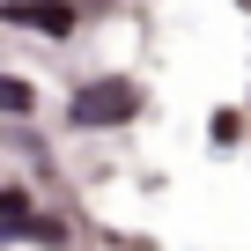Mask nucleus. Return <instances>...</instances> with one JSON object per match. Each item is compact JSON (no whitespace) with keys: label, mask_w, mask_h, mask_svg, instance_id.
<instances>
[{"label":"nucleus","mask_w":251,"mask_h":251,"mask_svg":"<svg viewBox=\"0 0 251 251\" xmlns=\"http://www.w3.org/2000/svg\"><path fill=\"white\" fill-rule=\"evenodd\" d=\"M30 111H37V89L23 74H0V118H30Z\"/></svg>","instance_id":"obj_3"},{"label":"nucleus","mask_w":251,"mask_h":251,"mask_svg":"<svg viewBox=\"0 0 251 251\" xmlns=\"http://www.w3.org/2000/svg\"><path fill=\"white\" fill-rule=\"evenodd\" d=\"M67 118L81 133H111V126H133L141 118V89L133 81H81L67 96Z\"/></svg>","instance_id":"obj_1"},{"label":"nucleus","mask_w":251,"mask_h":251,"mask_svg":"<svg viewBox=\"0 0 251 251\" xmlns=\"http://www.w3.org/2000/svg\"><path fill=\"white\" fill-rule=\"evenodd\" d=\"M15 236H37V244H59L67 229H59V222H45V214H37V200L8 185V192H0V244H15Z\"/></svg>","instance_id":"obj_2"}]
</instances>
